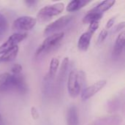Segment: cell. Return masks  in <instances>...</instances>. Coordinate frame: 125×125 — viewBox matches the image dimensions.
Here are the masks:
<instances>
[{
  "label": "cell",
  "mask_w": 125,
  "mask_h": 125,
  "mask_svg": "<svg viewBox=\"0 0 125 125\" xmlns=\"http://www.w3.org/2000/svg\"><path fill=\"white\" fill-rule=\"evenodd\" d=\"M84 73L81 70H71L68 75L67 90L70 96L73 98L77 97L82 92L83 86Z\"/></svg>",
  "instance_id": "1"
},
{
  "label": "cell",
  "mask_w": 125,
  "mask_h": 125,
  "mask_svg": "<svg viewBox=\"0 0 125 125\" xmlns=\"http://www.w3.org/2000/svg\"><path fill=\"white\" fill-rule=\"evenodd\" d=\"M64 10V4L63 2H57L47 5L41 8L37 14V21L40 23H45L50 21L53 17L59 15Z\"/></svg>",
  "instance_id": "2"
},
{
  "label": "cell",
  "mask_w": 125,
  "mask_h": 125,
  "mask_svg": "<svg viewBox=\"0 0 125 125\" xmlns=\"http://www.w3.org/2000/svg\"><path fill=\"white\" fill-rule=\"evenodd\" d=\"M64 37V33L62 31L48 36L37 48L35 52L36 56H38L43 53H46L47 52L51 51L62 40Z\"/></svg>",
  "instance_id": "3"
},
{
  "label": "cell",
  "mask_w": 125,
  "mask_h": 125,
  "mask_svg": "<svg viewBox=\"0 0 125 125\" xmlns=\"http://www.w3.org/2000/svg\"><path fill=\"white\" fill-rule=\"evenodd\" d=\"M73 16L71 15H66L59 18L55 21L49 23L44 30V34L46 36H50L51 34L61 32L60 31L67 26L70 22L73 20Z\"/></svg>",
  "instance_id": "4"
},
{
  "label": "cell",
  "mask_w": 125,
  "mask_h": 125,
  "mask_svg": "<svg viewBox=\"0 0 125 125\" xmlns=\"http://www.w3.org/2000/svg\"><path fill=\"white\" fill-rule=\"evenodd\" d=\"M36 23L37 19L31 16H21L14 21L12 28L18 33H25L32 29Z\"/></svg>",
  "instance_id": "5"
},
{
  "label": "cell",
  "mask_w": 125,
  "mask_h": 125,
  "mask_svg": "<svg viewBox=\"0 0 125 125\" xmlns=\"http://www.w3.org/2000/svg\"><path fill=\"white\" fill-rule=\"evenodd\" d=\"M27 33H14L12 34L1 45H0V55L18 46V44L26 39Z\"/></svg>",
  "instance_id": "6"
},
{
  "label": "cell",
  "mask_w": 125,
  "mask_h": 125,
  "mask_svg": "<svg viewBox=\"0 0 125 125\" xmlns=\"http://www.w3.org/2000/svg\"><path fill=\"white\" fill-rule=\"evenodd\" d=\"M106 80H100L90 86H88L82 90L81 92V99L83 100H87L97 94L100 91H101L106 85Z\"/></svg>",
  "instance_id": "7"
},
{
  "label": "cell",
  "mask_w": 125,
  "mask_h": 125,
  "mask_svg": "<svg viewBox=\"0 0 125 125\" xmlns=\"http://www.w3.org/2000/svg\"><path fill=\"white\" fill-rule=\"evenodd\" d=\"M15 89V75L8 73L0 74V92Z\"/></svg>",
  "instance_id": "8"
},
{
  "label": "cell",
  "mask_w": 125,
  "mask_h": 125,
  "mask_svg": "<svg viewBox=\"0 0 125 125\" xmlns=\"http://www.w3.org/2000/svg\"><path fill=\"white\" fill-rule=\"evenodd\" d=\"M122 118L119 115H113L99 118L87 125H120L122 123Z\"/></svg>",
  "instance_id": "9"
},
{
  "label": "cell",
  "mask_w": 125,
  "mask_h": 125,
  "mask_svg": "<svg viewBox=\"0 0 125 125\" xmlns=\"http://www.w3.org/2000/svg\"><path fill=\"white\" fill-rule=\"evenodd\" d=\"M125 32L122 31V32L119 33L115 42L114 48L113 50V56L114 58H118L119 56H121L125 48Z\"/></svg>",
  "instance_id": "10"
},
{
  "label": "cell",
  "mask_w": 125,
  "mask_h": 125,
  "mask_svg": "<svg viewBox=\"0 0 125 125\" xmlns=\"http://www.w3.org/2000/svg\"><path fill=\"white\" fill-rule=\"evenodd\" d=\"M92 36L93 34L88 31H86V32L83 33L81 35L78 42V48L80 51H86L88 50L91 43Z\"/></svg>",
  "instance_id": "11"
},
{
  "label": "cell",
  "mask_w": 125,
  "mask_h": 125,
  "mask_svg": "<svg viewBox=\"0 0 125 125\" xmlns=\"http://www.w3.org/2000/svg\"><path fill=\"white\" fill-rule=\"evenodd\" d=\"M66 120L67 125H79V118L78 113L76 106L71 105L67 111Z\"/></svg>",
  "instance_id": "12"
},
{
  "label": "cell",
  "mask_w": 125,
  "mask_h": 125,
  "mask_svg": "<svg viewBox=\"0 0 125 125\" xmlns=\"http://www.w3.org/2000/svg\"><path fill=\"white\" fill-rule=\"evenodd\" d=\"M15 75V90L20 94H26L28 90V86L26 80L22 74Z\"/></svg>",
  "instance_id": "13"
},
{
  "label": "cell",
  "mask_w": 125,
  "mask_h": 125,
  "mask_svg": "<svg viewBox=\"0 0 125 125\" xmlns=\"http://www.w3.org/2000/svg\"><path fill=\"white\" fill-rule=\"evenodd\" d=\"M90 2V0H73L68 3L66 10L67 12H75L84 7Z\"/></svg>",
  "instance_id": "14"
},
{
  "label": "cell",
  "mask_w": 125,
  "mask_h": 125,
  "mask_svg": "<svg viewBox=\"0 0 125 125\" xmlns=\"http://www.w3.org/2000/svg\"><path fill=\"white\" fill-rule=\"evenodd\" d=\"M103 16V13L98 12L95 10H94L93 9H92L83 18V23L85 24H90L92 22H95L97 21L99 22L100 20L102 19Z\"/></svg>",
  "instance_id": "15"
},
{
  "label": "cell",
  "mask_w": 125,
  "mask_h": 125,
  "mask_svg": "<svg viewBox=\"0 0 125 125\" xmlns=\"http://www.w3.org/2000/svg\"><path fill=\"white\" fill-rule=\"evenodd\" d=\"M59 66V60L57 58H53L50 63L48 73L47 76L45 78V80H47L48 82L52 81L56 75V73L58 70Z\"/></svg>",
  "instance_id": "16"
},
{
  "label": "cell",
  "mask_w": 125,
  "mask_h": 125,
  "mask_svg": "<svg viewBox=\"0 0 125 125\" xmlns=\"http://www.w3.org/2000/svg\"><path fill=\"white\" fill-rule=\"evenodd\" d=\"M116 3L115 0H105V1H101L100 4H98L95 7L92 8L94 10L103 13L109 10Z\"/></svg>",
  "instance_id": "17"
},
{
  "label": "cell",
  "mask_w": 125,
  "mask_h": 125,
  "mask_svg": "<svg viewBox=\"0 0 125 125\" xmlns=\"http://www.w3.org/2000/svg\"><path fill=\"white\" fill-rule=\"evenodd\" d=\"M18 53V46H16L13 48H12L11 50L5 52L4 53L1 54V56H0V62H11L13 61Z\"/></svg>",
  "instance_id": "18"
},
{
  "label": "cell",
  "mask_w": 125,
  "mask_h": 125,
  "mask_svg": "<svg viewBox=\"0 0 125 125\" xmlns=\"http://www.w3.org/2000/svg\"><path fill=\"white\" fill-rule=\"evenodd\" d=\"M68 64H69V59L67 57L64 58V60L62 61V64L61 66V69H60V75H59V78L61 80H62L64 76H65V73L66 71L67 70L68 67Z\"/></svg>",
  "instance_id": "19"
},
{
  "label": "cell",
  "mask_w": 125,
  "mask_h": 125,
  "mask_svg": "<svg viewBox=\"0 0 125 125\" xmlns=\"http://www.w3.org/2000/svg\"><path fill=\"white\" fill-rule=\"evenodd\" d=\"M7 29V21L6 18L4 16V15H2L0 12V29L3 30L4 31H6Z\"/></svg>",
  "instance_id": "20"
},
{
  "label": "cell",
  "mask_w": 125,
  "mask_h": 125,
  "mask_svg": "<svg viewBox=\"0 0 125 125\" xmlns=\"http://www.w3.org/2000/svg\"><path fill=\"white\" fill-rule=\"evenodd\" d=\"M99 26H100L99 22H97V21L92 22V23H91L89 24V28H88V30H87V31H89L90 33H92V34H94L96 32V31L98 29Z\"/></svg>",
  "instance_id": "21"
},
{
  "label": "cell",
  "mask_w": 125,
  "mask_h": 125,
  "mask_svg": "<svg viewBox=\"0 0 125 125\" xmlns=\"http://www.w3.org/2000/svg\"><path fill=\"white\" fill-rule=\"evenodd\" d=\"M22 70H23V67L19 64H15L12 67V68H11V71L12 73V75H19V74H21Z\"/></svg>",
  "instance_id": "22"
},
{
  "label": "cell",
  "mask_w": 125,
  "mask_h": 125,
  "mask_svg": "<svg viewBox=\"0 0 125 125\" xmlns=\"http://www.w3.org/2000/svg\"><path fill=\"white\" fill-rule=\"evenodd\" d=\"M108 32L106 29H103L100 31L99 36H98V39H97V42L98 43H101L103 42L105 39L106 37H108Z\"/></svg>",
  "instance_id": "23"
},
{
  "label": "cell",
  "mask_w": 125,
  "mask_h": 125,
  "mask_svg": "<svg viewBox=\"0 0 125 125\" xmlns=\"http://www.w3.org/2000/svg\"><path fill=\"white\" fill-rule=\"evenodd\" d=\"M31 116L34 119H37L40 116V114L38 113V111L37 109L35 108V107H31Z\"/></svg>",
  "instance_id": "24"
},
{
  "label": "cell",
  "mask_w": 125,
  "mask_h": 125,
  "mask_svg": "<svg viewBox=\"0 0 125 125\" xmlns=\"http://www.w3.org/2000/svg\"><path fill=\"white\" fill-rule=\"evenodd\" d=\"M114 22H115V18H112L109 19V20L108 21L107 23H106V26H105L106 30H107V29H111V27L114 26Z\"/></svg>",
  "instance_id": "25"
},
{
  "label": "cell",
  "mask_w": 125,
  "mask_h": 125,
  "mask_svg": "<svg viewBox=\"0 0 125 125\" xmlns=\"http://www.w3.org/2000/svg\"><path fill=\"white\" fill-rule=\"evenodd\" d=\"M125 27V22H122L119 23V24H117L115 27V31H119L122 29H124Z\"/></svg>",
  "instance_id": "26"
},
{
  "label": "cell",
  "mask_w": 125,
  "mask_h": 125,
  "mask_svg": "<svg viewBox=\"0 0 125 125\" xmlns=\"http://www.w3.org/2000/svg\"><path fill=\"white\" fill-rule=\"evenodd\" d=\"M25 3L26 4H28L29 6H33L34 4H35L37 3V1H26Z\"/></svg>",
  "instance_id": "27"
},
{
  "label": "cell",
  "mask_w": 125,
  "mask_h": 125,
  "mask_svg": "<svg viewBox=\"0 0 125 125\" xmlns=\"http://www.w3.org/2000/svg\"><path fill=\"white\" fill-rule=\"evenodd\" d=\"M4 32H5V31H4L3 30L0 29V42H1V40H2V38H3V36H4Z\"/></svg>",
  "instance_id": "28"
},
{
  "label": "cell",
  "mask_w": 125,
  "mask_h": 125,
  "mask_svg": "<svg viewBox=\"0 0 125 125\" xmlns=\"http://www.w3.org/2000/svg\"><path fill=\"white\" fill-rule=\"evenodd\" d=\"M2 122H3V120H2V117H1V116L0 115V123H1V124H2Z\"/></svg>",
  "instance_id": "29"
},
{
  "label": "cell",
  "mask_w": 125,
  "mask_h": 125,
  "mask_svg": "<svg viewBox=\"0 0 125 125\" xmlns=\"http://www.w3.org/2000/svg\"><path fill=\"white\" fill-rule=\"evenodd\" d=\"M0 125H2V124H1V123H0Z\"/></svg>",
  "instance_id": "30"
}]
</instances>
